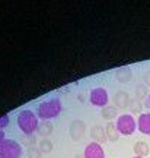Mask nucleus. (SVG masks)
Instances as JSON below:
<instances>
[{
	"mask_svg": "<svg viewBox=\"0 0 150 158\" xmlns=\"http://www.w3.org/2000/svg\"><path fill=\"white\" fill-rule=\"evenodd\" d=\"M118 114V110L117 107H111V106H108V107H104L102 108V117L106 118V120H112V118H115Z\"/></svg>",
	"mask_w": 150,
	"mask_h": 158,
	"instance_id": "obj_15",
	"label": "nucleus"
},
{
	"mask_svg": "<svg viewBox=\"0 0 150 158\" xmlns=\"http://www.w3.org/2000/svg\"><path fill=\"white\" fill-rule=\"evenodd\" d=\"M86 133V124L82 120H73L70 124V138L74 142L80 141L83 135Z\"/></svg>",
	"mask_w": 150,
	"mask_h": 158,
	"instance_id": "obj_6",
	"label": "nucleus"
},
{
	"mask_svg": "<svg viewBox=\"0 0 150 158\" xmlns=\"http://www.w3.org/2000/svg\"><path fill=\"white\" fill-rule=\"evenodd\" d=\"M131 76H133V72H131V69L128 68V66H124V68H120L115 72V78H117L118 82H121V84H127L131 81Z\"/></svg>",
	"mask_w": 150,
	"mask_h": 158,
	"instance_id": "obj_10",
	"label": "nucleus"
},
{
	"mask_svg": "<svg viewBox=\"0 0 150 158\" xmlns=\"http://www.w3.org/2000/svg\"><path fill=\"white\" fill-rule=\"evenodd\" d=\"M7 124H9V116H6L5 114V116H2V117H0V130L5 129Z\"/></svg>",
	"mask_w": 150,
	"mask_h": 158,
	"instance_id": "obj_18",
	"label": "nucleus"
},
{
	"mask_svg": "<svg viewBox=\"0 0 150 158\" xmlns=\"http://www.w3.org/2000/svg\"><path fill=\"white\" fill-rule=\"evenodd\" d=\"M28 157L29 158H41V157H42V152L39 151V148L31 147L28 149Z\"/></svg>",
	"mask_w": 150,
	"mask_h": 158,
	"instance_id": "obj_17",
	"label": "nucleus"
},
{
	"mask_svg": "<svg viewBox=\"0 0 150 158\" xmlns=\"http://www.w3.org/2000/svg\"><path fill=\"white\" fill-rule=\"evenodd\" d=\"M90 102L96 106V107H106L108 104V91L102 86H98V88H93L90 91V95H89Z\"/></svg>",
	"mask_w": 150,
	"mask_h": 158,
	"instance_id": "obj_5",
	"label": "nucleus"
},
{
	"mask_svg": "<svg viewBox=\"0 0 150 158\" xmlns=\"http://www.w3.org/2000/svg\"><path fill=\"white\" fill-rule=\"evenodd\" d=\"M85 158H105V154H104L101 143L90 142L85 149Z\"/></svg>",
	"mask_w": 150,
	"mask_h": 158,
	"instance_id": "obj_7",
	"label": "nucleus"
},
{
	"mask_svg": "<svg viewBox=\"0 0 150 158\" xmlns=\"http://www.w3.org/2000/svg\"><path fill=\"white\" fill-rule=\"evenodd\" d=\"M38 133L41 136H48L53 132V123H51L50 120H42L41 123H38Z\"/></svg>",
	"mask_w": 150,
	"mask_h": 158,
	"instance_id": "obj_13",
	"label": "nucleus"
},
{
	"mask_svg": "<svg viewBox=\"0 0 150 158\" xmlns=\"http://www.w3.org/2000/svg\"><path fill=\"white\" fill-rule=\"evenodd\" d=\"M134 158H144V157H137V155H136V157H134Z\"/></svg>",
	"mask_w": 150,
	"mask_h": 158,
	"instance_id": "obj_23",
	"label": "nucleus"
},
{
	"mask_svg": "<svg viewBox=\"0 0 150 158\" xmlns=\"http://www.w3.org/2000/svg\"><path fill=\"white\" fill-rule=\"evenodd\" d=\"M134 154L137 155V157H147L150 152V149H149V145L146 143V142H137L136 145H134Z\"/></svg>",
	"mask_w": 150,
	"mask_h": 158,
	"instance_id": "obj_12",
	"label": "nucleus"
},
{
	"mask_svg": "<svg viewBox=\"0 0 150 158\" xmlns=\"http://www.w3.org/2000/svg\"><path fill=\"white\" fill-rule=\"evenodd\" d=\"M117 129L121 135H133L134 130L137 129V123L131 114H122L117 118Z\"/></svg>",
	"mask_w": 150,
	"mask_h": 158,
	"instance_id": "obj_4",
	"label": "nucleus"
},
{
	"mask_svg": "<svg viewBox=\"0 0 150 158\" xmlns=\"http://www.w3.org/2000/svg\"><path fill=\"white\" fill-rule=\"evenodd\" d=\"M149 102H150V94H149Z\"/></svg>",
	"mask_w": 150,
	"mask_h": 158,
	"instance_id": "obj_24",
	"label": "nucleus"
},
{
	"mask_svg": "<svg viewBox=\"0 0 150 158\" xmlns=\"http://www.w3.org/2000/svg\"><path fill=\"white\" fill-rule=\"evenodd\" d=\"M61 102L58 98H51L47 101H42L38 107V117L41 120H51L57 117L61 111Z\"/></svg>",
	"mask_w": 150,
	"mask_h": 158,
	"instance_id": "obj_1",
	"label": "nucleus"
},
{
	"mask_svg": "<svg viewBox=\"0 0 150 158\" xmlns=\"http://www.w3.org/2000/svg\"><path fill=\"white\" fill-rule=\"evenodd\" d=\"M105 135H106V139L111 142H115L118 141V138H120V132L117 129V124L114 123V122H108L105 127Z\"/></svg>",
	"mask_w": 150,
	"mask_h": 158,
	"instance_id": "obj_11",
	"label": "nucleus"
},
{
	"mask_svg": "<svg viewBox=\"0 0 150 158\" xmlns=\"http://www.w3.org/2000/svg\"><path fill=\"white\" fill-rule=\"evenodd\" d=\"M18 124L25 135H32L38 129V117L31 110H23L18 116Z\"/></svg>",
	"mask_w": 150,
	"mask_h": 158,
	"instance_id": "obj_2",
	"label": "nucleus"
},
{
	"mask_svg": "<svg viewBox=\"0 0 150 158\" xmlns=\"http://www.w3.org/2000/svg\"><path fill=\"white\" fill-rule=\"evenodd\" d=\"M22 147L16 141L5 139L0 143V158H21Z\"/></svg>",
	"mask_w": 150,
	"mask_h": 158,
	"instance_id": "obj_3",
	"label": "nucleus"
},
{
	"mask_svg": "<svg viewBox=\"0 0 150 158\" xmlns=\"http://www.w3.org/2000/svg\"><path fill=\"white\" fill-rule=\"evenodd\" d=\"M3 141H5V132H3V130H0V143H2Z\"/></svg>",
	"mask_w": 150,
	"mask_h": 158,
	"instance_id": "obj_21",
	"label": "nucleus"
},
{
	"mask_svg": "<svg viewBox=\"0 0 150 158\" xmlns=\"http://www.w3.org/2000/svg\"><path fill=\"white\" fill-rule=\"evenodd\" d=\"M137 129L144 135H150V113L140 114L137 120Z\"/></svg>",
	"mask_w": 150,
	"mask_h": 158,
	"instance_id": "obj_8",
	"label": "nucleus"
},
{
	"mask_svg": "<svg viewBox=\"0 0 150 158\" xmlns=\"http://www.w3.org/2000/svg\"><path fill=\"white\" fill-rule=\"evenodd\" d=\"M39 151L42 154H50L51 151H53V148H54V145H53V142L50 141V139H42V141L39 142Z\"/></svg>",
	"mask_w": 150,
	"mask_h": 158,
	"instance_id": "obj_16",
	"label": "nucleus"
},
{
	"mask_svg": "<svg viewBox=\"0 0 150 158\" xmlns=\"http://www.w3.org/2000/svg\"><path fill=\"white\" fill-rule=\"evenodd\" d=\"M76 158H85V154H79V155H76Z\"/></svg>",
	"mask_w": 150,
	"mask_h": 158,
	"instance_id": "obj_22",
	"label": "nucleus"
},
{
	"mask_svg": "<svg viewBox=\"0 0 150 158\" xmlns=\"http://www.w3.org/2000/svg\"><path fill=\"white\" fill-rule=\"evenodd\" d=\"M23 142H25V143H29V145H34V143H35V139L29 135L28 138H25V139H23Z\"/></svg>",
	"mask_w": 150,
	"mask_h": 158,
	"instance_id": "obj_19",
	"label": "nucleus"
},
{
	"mask_svg": "<svg viewBox=\"0 0 150 158\" xmlns=\"http://www.w3.org/2000/svg\"><path fill=\"white\" fill-rule=\"evenodd\" d=\"M114 101H115V104H117L118 107L125 108L128 106V102H130V98H128V95L125 94V92H120V94H117V95H115Z\"/></svg>",
	"mask_w": 150,
	"mask_h": 158,
	"instance_id": "obj_14",
	"label": "nucleus"
},
{
	"mask_svg": "<svg viewBox=\"0 0 150 158\" xmlns=\"http://www.w3.org/2000/svg\"><path fill=\"white\" fill-rule=\"evenodd\" d=\"M90 138H92V141L96 142V143H102V142L106 141V135H105V129L99 126V124H96L93 126L92 129H90Z\"/></svg>",
	"mask_w": 150,
	"mask_h": 158,
	"instance_id": "obj_9",
	"label": "nucleus"
},
{
	"mask_svg": "<svg viewBox=\"0 0 150 158\" xmlns=\"http://www.w3.org/2000/svg\"><path fill=\"white\" fill-rule=\"evenodd\" d=\"M144 79H146V84L147 85H150V70L147 72V73L144 75Z\"/></svg>",
	"mask_w": 150,
	"mask_h": 158,
	"instance_id": "obj_20",
	"label": "nucleus"
}]
</instances>
